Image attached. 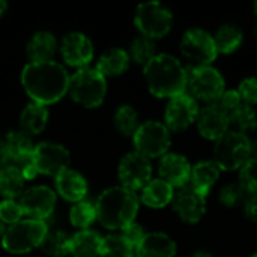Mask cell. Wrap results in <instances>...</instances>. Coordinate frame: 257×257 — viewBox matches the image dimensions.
I'll return each instance as SVG.
<instances>
[{
	"label": "cell",
	"instance_id": "6da1fadb",
	"mask_svg": "<svg viewBox=\"0 0 257 257\" xmlns=\"http://www.w3.org/2000/svg\"><path fill=\"white\" fill-rule=\"evenodd\" d=\"M21 84L33 102L50 105L60 101L69 87L66 69L54 62H29L21 71Z\"/></svg>",
	"mask_w": 257,
	"mask_h": 257
},
{
	"label": "cell",
	"instance_id": "7a4b0ae2",
	"mask_svg": "<svg viewBox=\"0 0 257 257\" xmlns=\"http://www.w3.org/2000/svg\"><path fill=\"white\" fill-rule=\"evenodd\" d=\"M149 92L157 98H175L187 92V68L175 56L160 53L143 66Z\"/></svg>",
	"mask_w": 257,
	"mask_h": 257
},
{
	"label": "cell",
	"instance_id": "3957f363",
	"mask_svg": "<svg viewBox=\"0 0 257 257\" xmlns=\"http://www.w3.org/2000/svg\"><path fill=\"white\" fill-rule=\"evenodd\" d=\"M140 206L136 193L123 187H110L104 190L96 200V220L108 230H122L134 223Z\"/></svg>",
	"mask_w": 257,
	"mask_h": 257
},
{
	"label": "cell",
	"instance_id": "277c9868",
	"mask_svg": "<svg viewBox=\"0 0 257 257\" xmlns=\"http://www.w3.org/2000/svg\"><path fill=\"white\" fill-rule=\"evenodd\" d=\"M68 93L86 108H96L104 102L107 93V78L96 68H81L69 77Z\"/></svg>",
	"mask_w": 257,
	"mask_h": 257
},
{
	"label": "cell",
	"instance_id": "5b68a950",
	"mask_svg": "<svg viewBox=\"0 0 257 257\" xmlns=\"http://www.w3.org/2000/svg\"><path fill=\"white\" fill-rule=\"evenodd\" d=\"M251 158V140L247 134L238 131H227L215 142L214 163L223 172L239 170Z\"/></svg>",
	"mask_w": 257,
	"mask_h": 257
},
{
	"label": "cell",
	"instance_id": "8992f818",
	"mask_svg": "<svg viewBox=\"0 0 257 257\" xmlns=\"http://www.w3.org/2000/svg\"><path fill=\"white\" fill-rule=\"evenodd\" d=\"M48 233L45 221L21 220L9 226L2 238V247L11 254H26L36 247H41Z\"/></svg>",
	"mask_w": 257,
	"mask_h": 257
},
{
	"label": "cell",
	"instance_id": "52a82bcc",
	"mask_svg": "<svg viewBox=\"0 0 257 257\" xmlns=\"http://www.w3.org/2000/svg\"><path fill=\"white\" fill-rule=\"evenodd\" d=\"M224 90V77L212 65L187 68V93L196 101L206 102V105L217 104Z\"/></svg>",
	"mask_w": 257,
	"mask_h": 257
},
{
	"label": "cell",
	"instance_id": "ba28073f",
	"mask_svg": "<svg viewBox=\"0 0 257 257\" xmlns=\"http://www.w3.org/2000/svg\"><path fill=\"white\" fill-rule=\"evenodd\" d=\"M136 152L142 154L148 160L161 158L169 154L172 145V136L169 128L158 120H146L139 125L133 136Z\"/></svg>",
	"mask_w": 257,
	"mask_h": 257
},
{
	"label": "cell",
	"instance_id": "9c48e42d",
	"mask_svg": "<svg viewBox=\"0 0 257 257\" xmlns=\"http://www.w3.org/2000/svg\"><path fill=\"white\" fill-rule=\"evenodd\" d=\"M136 27L149 39L164 38L173 26V14L160 2L140 3L134 14Z\"/></svg>",
	"mask_w": 257,
	"mask_h": 257
},
{
	"label": "cell",
	"instance_id": "30bf717a",
	"mask_svg": "<svg viewBox=\"0 0 257 257\" xmlns=\"http://www.w3.org/2000/svg\"><path fill=\"white\" fill-rule=\"evenodd\" d=\"M182 56L188 60L190 68L211 66L217 59L218 51L214 42V36L203 29H188L179 42Z\"/></svg>",
	"mask_w": 257,
	"mask_h": 257
},
{
	"label": "cell",
	"instance_id": "8fae6325",
	"mask_svg": "<svg viewBox=\"0 0 257 257\" xmlns=\"http://www.w3.org/2000/svg\"><path fill=\"white\" fill-rule=\"evenodd\" d=\"M117 176L120 181V187L136 193L142 191L145 185L152 181V164L151 160L143 157L142 154L133 151L128 152L119 163Z\"/></svg>",
	"mask_w": 257,
	"mask_h": 257
},
{
	"label": "cell",
	"instance_id": "7c38bea8",
	"mask_svg": "<svg viewBox=\"0 0 257 257\" xmlns=\"http://www.w3.org/2000/svg\"><path fill=\"white\" fill-rule=\"evenodd\" d=\"M30 161L38 175L56 178L60 172L69 167L71 155L69 151L60 143L42 142L35 146Z\"/></svg>",
	"mask_w": 257,
	"mask_h": 257
},
{
	"label": "cell",
	"instance_id": "4fadbf2b",
	"mask_svg": "<svg viewBox=\"0 0 257 257\" xmlns=\"http://www.w3.org/2000/svg\"><path fill=\"white\" fill-rule=\"evenodd\" d=\"M197 101L187 92L170 98L164 111V125L170 133H181L196 123L199 114Z\"/></svg>",
	"mask_w": 257,
	"mask_h": 257
},
{
	"label": "cell",
	"instance_id": "5bb4252c",
	"mask_svg": "<svg viewBox=\"0 0 257 257\" xmlns=\"http://www.w3.org/2000/svg\"><path fill=\"white\" fill-rule=\"evenodd\" d=\"M57 202L56 193L47 185H36L20 196V206L23 214L30 220L45 221L54 212Z\"/></svg>",
	"mask_w": 257,
	"mask_h": 257
},
{
	"label": "cell",
	"instance_id": "9a60e30c",
	"mask_svg": "<svg viewBox=\"0 0 257 257\" xmlns=\"http://www.w3.org/2000/svg\"><path fill=\"white\" fill-rule=\"evenodd\" d=\"M173 211L187 224H197L206 214V197L199 194L190 184L175 194L172 200Z\"/></svg>",
	"mask_w": 257,
	"mask_h": 257
},
{
	"label": "cell",
	"instance_id": "2e32d148",
	"mask_svg": "<svg viewBox=\"0 0 257 257\" xmlns=\"http://www.w3.org/2000/svg\"><path fill=\"white\" fill-rule=\"evenodd\" d=\"M60 54L66 65L72 68H87L93 59V44L81 32L68 33L60 44Z\"/></svg>",
	"mask_w": 257,
	"mask_h": 257
},
{
	"label": "cell",
	"instance_id": "e0dca14e",
	"mask_svg": "<svg viewBox=\"0 0 257 257\" xmlns=\"http://www.w3.org/2000/svg\"><path fill=\"white\" fill-rule=\"evenodd\" d=\"M200 136L206 140H220L227 131H230L229 114L217 104H208L199 110L196 119Z\"/></svg>",
	"mask_w": 257,
	"mask_h": 257
},
{
	"label": "cell",
	"instance_id": "ac0fdd59",
	"mask_svg": "<svg viewBox=\"0 0 257 257\" xmlns=\"http://www.w3.org/2000/svg\"><path fill=\"white\" fill-rule=\"evenodd\" d=\"M191 169L193 166L190 164L187 157L175 152H169L161 157L158 164L160 179L166 181L170 187H173V190H181L190 184Z\"/></svg>",
	"mask_w": 257,
	"mask_h": 257
},
{
	"label": "cell",
	"instance_id": "d6986e66",
	"mask_svg": "<svg viewBox=\"0 0 257 257\" xmlns=\"http://www.w3.org/2000/svg\"><path fill=\"white\" fill-rule=\"evenodd\" d=\"M3 146L8 158V164H14L17 167L26 164L32 160L35 146L32 137L24 131H11L3 139Z\"/></svg>",
	"mask_w": 257,
	"mask_h": 257
},
{
	"label": "cell",
	"instance_id": "ffe728a7",
	"mask_svg": "<svg viewBox=\"0 0 257 257\" xmlns=\"http://www.w3.org/2000/svg\"><path fill=\"white\" fill-rule=\"evenodd\" d=\"M54 185H56V193L71 202V203H78L84 199L87 194V181L81 173L72 169H65L54 178Z\"/></svg>",
	"mask_w": 257,
	"mask_h": 257
},
{
	"label": "cell",
	"instance_id": "44dd1931",
	"mask_svg": "<svg viewBox=\"0 0 257 257\" xmlns=\"http://www.w3.org/2000/svg\"><path fill=\"white\" fill-rule=\"evenodd\" d=\"M176 251V242L167 233L151 232L137 245L136 257H175Z\"/></svg>",
	"mask_w": 257,
	"mask_h": 257
},
{
	"label": "cell",
	"instance_id": "7402d4cb",
	"mask_svg": "<svg viewBox=\"0 0 257 257\" xmlns=\"http://www.w3.org/2000/svg\"><path fill=\"white\" fill-rule=\"evenodd\" d=\"M220 172H221L220 167L214 161H211V160L200 161L196 166H193V169H191L190 185L199 194L208 197L212 187L215 185V182L220 178Z\"/></svg>",
	"mask_w": 257,
	"mask_h": 257
},
{
	"label": "cell",
	"instance_id": "603a6c76",
	"mask_svg": "<svg viewBox=\"0 0 257 257\" xmlns=\"http://www.w3.org/2000/svg\"><path fill=\"white\" fill-rule=\"evenodd\" d=\"M175 197V190L163 179H152L148 185L143 187L140 193V202L148 208L161 209L172 203Z\"/></svg>",
	"mask_w": 257,
	"mask_h": 257
},
{
	"label": "cell",
	"instance_id": "cb8c5ba5",
	"mask_svg": "<svg viewBox=\"0 0 257 257\" xmlns=\"http://www.w3.org/2000/svg\"><path fill=\"white\" fill-rule=\"evenodd\" d=\"M102 236L95 230H78L71 236L69 254L72 257H98L101 256Z\"/></svg>",
	"mask_w": 257,
	"mask_h": 257
},
{
	"label": "cell",
	"instance_id": "d4e9b609",
	"mask_svg": "<svg viewBox=\"0 0 257 257\" xmlns=\"http://www.w3.org/2000/svg\"><path fill=\"white\" fill-rule=\"evenodd\" d=\"M57 50V39L53 33L41 30L36 32L27 42L26 53L30 62H48Z\"/></svg>",
	"mask_w": 257,
	"mask_h": 257
},
{
	"label": "cell",
	"instance_id": "484cf974",
	"mask_svg": "<svg viewBox=\"0 0 257 257\" xmlns=\"http://www.w3.org/2000/svg\"><path fill=\"white\" fill-rule=\"evenodd\" d=\"M48 108L42 104L30 101L20 113V126L29 136L41 134L48 123Z\"/></svg>",
	"mask_w": 257,
	"mask_h": 257
},
{
	"label": "cell",
	"instance_id": "4316f807",
	"mask_svg": "<svg viewBox=\"0 0 257 257\" xmlns=\"http://www.w3.org/2000/svg\"><path fill=\"white\" fill-rule=\"evenodd\" d=\"M130 62L131 59H130L128 51L122 48H110L99 56L96 62V69L105 78L117 77V75H122L130 68Z\"/></svg>",
	"mask_w": 257,
	"mask_h": 257
},
{
	"label": "cell",
	"instance_id": "83f0119b",
	"mask_svg": "<svg viewBox=\"0 0 257 257\" xmlns=\"http://www.w3.org/2000/svg\"><path fill=\"white\" fill-rule=\"evenodd\" d=\"M24 176L21 170L14 164H6L0 169V196L5 200H15L23 194Z\"/></svg>",
	"mask_w": 257,
	"mask_h": 257
},
{
	"label": "cell",
	"instance_id": "f1b7e54d",
	"mask_svg": "<svg viewBox=\"0 0 257 257\" xmlns=\"http://www.w3.org/2000/svg\"><path fill=\"white\" fill-rule=\"evenodd\" d=\"M214 36V42L217 47L218 54H232L244 42V33L242 30L235 24H223L217 29Z\"/></svg>",
	"mask_w": 257,
	"mask_h": 257
},
{
	"label": "cell",
	"instance_id": "f546056e",
	"mask_svg": "<svg viewBox=\"0 0 257 257\" xmlns=\"http://www.w3.org/2000/svg\"><path fill=\"white\" fill-rule=\"evenodd\" d=\"M69 247L71 236L62 230H48L45 239L41 244L42 253L50 257H66L69 254Z\"/></svg>",
	"mask_w": 257,
	"mask_h": 257
},
{
	"label": "cell",
	"instance_id": "4dcf8cb0",
	"mask_svg": "<svg viewBox=\"0 0 257 257\" xmlns=\"http://www.w3.org/2000/svg\"><path fill=\"white\" fill-rule=\"evenodd\" d=\"M229 122L230 126H233V131L244 133V134L254 131L257 128L256 110L251 105L242 102L238 108L229 113Z\"/></svg>",
	"mask_w": 257,
	"mask_h": 257
},
{
	"label": "cell",
	"instance_id": "1f68e13d",
	"mask_svg": "<svg viewBox=\"0 0 257 257\" xmlns=\"http://www.w3.org/2000/svg\"><path fill=\"white\" fill-rule=\"evenodd\" d=\"M69 221L74 227L80 230H87L96 221V208L93 203L81 200L71 206Z\"/></svg>",
	"mask_w": 257,
	"mask_h": 257
},
{
	"label": "cell",
	"instance_id": "d6a6232c",
	"mask_svg": "<svg viewBox=\"0 0 257 257\" xmlns=\"http://www.w3.org/2000/svg\"><path fill=\"white\" fill-rule=\"evenodd\" d=\"M102 257H136V248L120 235H108L102 239Z\"/></svg>",
	"mask_w": 257,
	"mask_h": 257
},
{
	"label": "cell",
	"instance_id": "836d02e7",
	"mask_svg": "<svg viewBox=\"0 0 257 257\" xmlns=\"http://www.w3.org/2000/svg\"><path fill=\"white\" fill-rule=\"evenodd\" d=\"M114 126L116 130L123 134V136H134V133L139 128V114L136 111V108L133 105H120L113 117Z\"/></svg>",
	"mask_w": 257,
	"mask_h": 257
},
{
	"label": "cell",
	"instance_id": "e575fe53",
	"mask_svg": "<svg viewBox=\"0 0 257 257\" xmlns=\"http://www.w3.org/2000/svg\"><path fill=\"white\" fill-rule=\"evenodd\" d=\"M130 59L134 60L139 65H146L152 57L157 56V45L154 39H149L146 36H137L130 47Z\"/></svg>",
	"mask_w": 257,
	"mask_h": 257
},
{
	"label": "cell",
	"instance_id": "d590c367",
	"mask_svg": "<svg viewBox=\"0 0 257 257\" xmlns=\"http://www.w3.org/2000/svg\"><path fill=\"white\" fill-rule=\"evenodd\" d=\"M247 197H248V194L245 193V190L241 187L239 182L227 184L226 187L221 188V191L218 194L220 203L226 208H235V206L244 205Z\"/></svg>",
	"mask_w": 257,
	"mask_h": 257
},
{
	"label": "cell",
	"instance_id": "8d00e7d4",
	"mask_svg": "<svg viewBox=\"0 0 257 257\" xmlns=\"http://www.w3.org/2000/svg\"><path fill=\"white\" fill-rule=\"evenodd\" d=\"M239 184L248 196H257V160L250 158L239 169Z\"/></svg>",
	"mask_w": 257,
	"mask_h": 257
},
{
	"label": "cell",
	"instance_id": "74e56055",
	"mask_svg": "<svg viewBox=\"0 0 257 257\" xmlns=\"http://www.w3.org/2000/svg\"><path fill=\"white\" fill-rule=\"evenodd\" d=\"M24 217L23 209L17 200H3L0 202V221L5 224H15Z\"/></svg>",
	"mask_w": 257,
	"mask_h": 257
},
{
	"label": "cell",
	"instance_id": "f35d334b",
	"mask_svg": "<svg viewBox=\"0 0 257 257\" xmlns=\"http://www.w3.org/2000/svg\"><path fill=\"white\" fill-rule=\"evenodd\" d=\"M238 93L244 104L256 105L257 104V77H247L239 83Z\"/></svg>",
	"mask_w": 257,
	"mask_h": 257
},
{
	"label": "cell",
	"instance_id": "ab89813d",
	"mask_svg": "<svg viewBox=\"0 0 257 257\" xmlns=\"http://www.w3.org/2000/svg\"><path fill=\"white\" fill-rule=\"evenodd\" d=\"M241 104H242V99H241L238 90H233V89L224 90L223 95L220 96V99L217 101V105L220 108H223L227 114L232 113L235 108H238Z\"/></svg>",
	"mask_w": 257,
	"mask_h": 257
},
{
	"label": "cell",
	"instance_id": "60d3db41",
	"mask_svg": "<svg viewBox=\"0 0 257 257\" xmlns=\"http://www.w3.org/2000/svg\"><path fill=\"white\" fill-rule=\"evenodd\" d=\"M145 235L146 233H145L143 227L140 224H137L136 221L131 223V224H128V226H125L120 230V236H123L134 248H137V245L142 242V239L145 238Z\"/></svg>",
	"mask_w": 257,
	"mask_h": 257
},
{
	"label": "cell",
	"instance_id": "b9f144b4",
	"mask_svg": "<svg viewBox=\"0 0 257 257\" xmlns=\"http://www.w3.org/2000/svg\"><path fill=\"white\" fill-rule=\"evenodd\" d=\"M244 214L250 221L257 223V196H248L245 199V202H244Z\"/></svg>",
	"mask_w": 257,
	"mask_h": 257
},
{
	"label": "cell",
	"instance_id": "7bdbcfd3",
	"mask_svg": "<svg viewBox=\"0 0 257 257\" xmlns=\"http://www.w3.org/2000/svg\"><path fill=\"white\" fill-rule=\"evenodd\" d=\"M8 164V158H6V152H5V146H3V140H0V169L3 166Z\"/></svg>",
	"mask_w": 257,
	"mask_h": 257
},
{
	"label": "cell",
	"instance_id": "ee69618b",
	"mask_svg": "<svg viewBox=\"0 0 257 257\" xmlns=\"http://www.w3.org/2000/svg\"><path fill=\"white\" fill-rule=\"evenodd\" d=\"M251 157L257 160V139L251 140Z\"/></svg>",
	"mask_w": 257,
	"mask_h": 257
},
{
	"label": "cell",
	"instance_id": "f6af8a7d",
	"mask_svg": "<svg viewBox=\"0 0 257 257\" xmlns=\"http://www.w3.org/2000/svg\"><path fill=\"white\" fill-rule=\"evenodd\" d=\"M191 257H214L211 253H208V251H196L194 254Z\"/></svg>",
	"mask_w": 257,
	"mask_h": 257
},
{
	"label": "cell",
	"instance_id": "bcb514c9",
	"mask_svg": "<svg viewBox=\"0 0 257 257\" xmlns=\"http://www.w3.org/2000/svg\"><path fill=\"white\" fill-rule=\"evenodd\" d=\"M6 8H8V3H6V2H3V0H0V17L5 14Z\"/></svg>",
	"mask_w": 257,
	"mask_h": 257
},
{
	"label": "cell",
	"instance_id": "7dc6e473",
	"mask_svg": "<svg viewBox=\"0 0 257 257\" xmlns=\"http://www.w3.org/2000/svg\"><path fill=\"white\" fill-rule=\"evenodd\" d=\"M6 229H8V227H6V224L0 221V239L3 238V235H5V232H6Z\"/></svg>",
	"mask_w": 257,
	"mask_h": 257
},
{
	"label": "cell",
	"instance_id": "c3c4849f",
	"mask_svg": "<svg viewBox=\"0 0 257 257\" xmlns=\"http://www.w3.org/2000/svg\"><path fill=\"white\" fill-rule=\"evenodd\" d=\"M254 14H256V17H257V2L254 3Z\"/></svg>",
	"mask_w": 257,
	"mask_h": 257
},
{
	"label": "cell",
	"instance_id": "681fc988",
	"mask_svg": "<svg viewBox=\"0 0 257 257\" xmlns=\"http://www.w3.org/2000/svg\"><path fill=\"white\" fill-rule=\"evenodd\" d=\"M254 35L257 36V24H256V27H254Z\"/></svg>",
	"mask_w": 257,
	"mask_h": 257
},
{
	"label": "cell",
	"instance_id": "f907efd6",
	"mask_svg": "<svg viewBox=\"0 0 257 257\" xmlns=\"http://www.w3.org/2000/svg\"><path fill=\"white\" fill-rule=\"evenodd\" d=\"M250 257H257V253H254V254H251V256Z\"/></svg>",
	"mask_w": 257,
	"mask_h": 257
}]
</instances>
